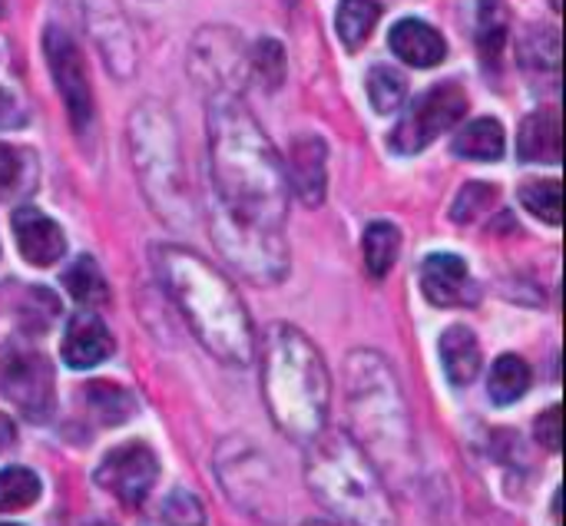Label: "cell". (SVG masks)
I'll return each instance as SVG.
<instances>
[{
    "instance_id": "6da1fadb",
    "label": "cell",
    "mask_w": 566,
    "mask_h": 526,
    "mask_svg": "<svg viewBox=\"0 0 566 526\" xmlns=\"http://www.w3.org/2000/svg\"><path fill=\"white\" fill-rule=\"evenodd\" d=\"M209 159L219 212L212 235L229 265L252 282H279L289 269V176L249 109L219 93L209 103Z\"/></svg>"
},
{
    "instance_id": "7a4b0ae2",
    "label": "cell",
    "mask_w": 566,
    "mask_h": 526,
    "mask_svg": "<svg viewBox=\"0 0 566 526\" xmlns=\"http://www.w3.org/2000/svg\"><path fill=\"white\" fill-rule=\"evenodd\" d=\"M156 272L186 315L196 338L226 365H249L255 351L249 312L232 282L202 255L182 245H159L153 252Z\"/></svg>"
},
{
    "instance_id": "3957f363",
    "label": "cell",
    "mask_w": 566,
    "mask_h": 526,
    "mask_svg": "<svg viewBox=\"0 0 566 526\" xmlns=\"http://www.w3.org/2000/svg\"><path fill=\"white\" fill-rule=\"evenodd\" d=\"M265 404L292 441H315L328 424V368L318 348L292 325H275L265 341Z\"/></svg>"
},
{
    "instance_id": "277c9868",
    "label": "cell",
    "mask_w": 566,
    "mask_h": 526,
    "mask_svg": "<svg viewBox=\"0 0 566 526\" xmlns=\"http://www.w3.org/2000/svg\"><path fill=\"white\" fill-rule=\"evenodd\" d=\"M305 477L312 494L345 526H398L381 471L348 434H318Z\"/></svg>"
},
{
    "instance_id": "5b68a950",
    "label": "cell",
    "mask_w": 566,
    "mask_h": 526,
    "mask_svg": "<svg viewBox=\"0 0 566 526\" xmlns=\"http://www.w3.org/2000/svg\"><path fill=\"white\" fill-rule=\"evenodd\" d=\"M348 408L355 418V434L378 461L375 467H401L411 457V421L401 401V388L385 358L375 351H358L348 358Z\"/></svg>"
},
{
    "instance_id": "8992f818",
    "label": "cell",
    "mask_w": 566,
    "mask_h": 526,
    "mask_svg": "<svg viewBox=\"0 0 566 526\" xmlns=\"http://www.w3.org/2000/svg\"><path fill=\"white\" fill-rule=\"evenodd\" d=\"M0 394L30 421H46L56 404L53 371L33 348L10 345L0 355Z\"/></svg>"
},
{
    "instance_id": "52a82bcc",
    "label": "cell",
    "mask_w": 566,
    "mask_h": 526,
    "mask_svg": "<svg viewBox=\"0 0 566 526\" xmlns=\"http://www.w3.org/2000/svg\"><path fill=\"white\" fill-rule=\"evenodd\" d=\"M468 113V96L458 83H438L434 90H428L408 113L405 119L391 129V149L401 156L421 152L424 146H431L441 133H448L451 126L461 123V116Z\"/></svg>"
},
{
    "instance_id": "ba28073f",
    "label": "cell",
    "mask_w": 566,
    "mask_h": 526,
    "mask_svg": "<svg viewBox=\"0 0 566 526\" xmlns=\"http://www.w3.org/2000/svg\"><path fill=\"white\" fill-rule=\"evenodd\" d=\"M43 53L53 73V83L63 96L66 116L73 123L76 133H86L93 126V90H90V76H86V63L80 46L73 43V36L60 27H46L43 33Z\"/></svg>"
},
{
    "instance_id": "9c48e42d",
    "label": "cell",
    "mask_w": 566,
    "mask_h": 526,
    "mask_svg": "<svg viewBox=\"0 0 566 526\" xmlns=\"http://www.w3.org/2000/svg\"><path fill=\"white\" fill-rule=\"evenodd\" d=\"M156 481H159V461L153 448H146L143 441L113 448L96 467V484L126 507H139L156 487Z\"/></svg>"
},
{
    "instance_id": "30bf717a",
    "label": "cell",
    "mask_w": 566,
    "mask_h": 526,
    "mask_svg": "<svg viewBox=\"0 0 566 526\" xmlns=\"http://www.w3.org/2000/svg\"><path fill=\"white\" fill-rule=\"evenodd\" d=\"M60 351L73 371H86V368L103 365L116 351V341H113L109 328L103 325V318H96L93 312H80L66 322Z\"/></svg>"
},
{
    "instance_id": "8fae6325",
    "label": "cell",
    "mask_w": 566,
    "mask_h": 526,
    "mask_svg": "<svg viewBox=\"0 0 566 526\" xmlns=\"http://www.w3.org/2000/svg\"><path fill=\"white\" fill-rule=\"evenodd\" d=\"M13 239H17L20 255L40 269L56 265L66 252L63 229L36 209H17L13 212Z\"/></svg>"
},
{
    "instance_id": "7c38bea8",
    "label": "cell",
    "mask_w": 566,
    "mask_h": 526,
    "mask_svg": "<svg viewBox=\"0 0 566 526\" xmlns=\"http://www.w3.org/2000/svg\"><path fill=\"white\" fill-rule=\"evenodd\" d=\"M421 288H424V298L438 308H451V305L468 302V288H471L468 262L461 255H451V252L428 255L421 265Z\"/></svg>"
},
{
    "instance_id": "4fadbf2b",
    "label": "cell",
    "mask_w": 566,
    "mask_h": 526,
    "mask_svg": "<svg viewBox=\"0 0 566 526\" xmlns=\"http://www.w3.org/2000/svg\"><path fill=\"white\" fill-rule=\"evenodd\" d=\"M325 162H328V149L318 136H298L292 143L289 176H292V189L298 192L305 206H318L325 199V186H328Z\"/></svg>"
},
{
    "instance_id": "5bb4252c",
    "label": "cell",
    "mask_w": 566,
    "mask_h": 526,
    "mask_svg": "<svg viewBox=\"0 0 566 526\" xmlns=\"http://www.w3.org/2000/svg\"><path fill=\"white\" fill-rule=\"evenodd\" d=\"M388 43H391L395 56H401L408 66H421V70L438 66L444 60V53H448L444 36L431 23L418 20V17L398 20L391 27V33H388Z\"/></svg>"
},
{
    "instance_id": "9a60e30c",
    "label": "cell",
    "mask_w": 566,
    "mask_h": 526,
    "mask_svg": "<svg viewBox=\"0 0 566 526\" xmlns=\"http://www.w3.org/2000/svg\"><path fill=\"white\" fill-rule=\"evenodd\" d=\"M438 351H441V365L451 378V385L458 388H468L478 375H481V345H478V335L468 328V325H454L441 335L438 341Z\"/></svg>"
},
{
    "instance_id": "2e32d148",
    "label": "cell",
    "mask_w": 566,
    "mask_h": 526,
    "mask_svg": "<svg viewBox=\"0 0 566 526\" xmlns=\"http://www.w3.org/2000/svg\"><path fill=\"white\" fill-rule=\"evenodd\" d=\"M517 152L524 162H560V116L554 109H537L521 123Z\"/></svg>"
},
{
    "instance_id": "e0dca14e",
    "label": "cell",
    "mask_w": 566,
    "mask_h": 526,
    "mask_svg": "<svg viewBox=\"0 0 566 526\" xmlns=\"http://www.w3.org/2000/svg\"><path fill=\"white\" fill-rule=\"evenodd\" d=\"M504 149H507V136L494 116L468 123L454 139V152L464 159H478V162H497L504 156Z\"/></svg>"
},
{
    "instance_id": "ac0fdd59",
    "label": "cell",
    "mask_w": 566,
    "mask_h": 526,
    "mask_svg": "<svg viewBox=\"0 0 566 526\" xmlns=\"http://www.w3.org/2000/svg\"><path fill=\"white\" fill-rule=\"evenodd\" d=\"M531 391V368L521 355H501L488 375V394L497 408L521 401Z\"/></svg>"
},
{
    "instance_id": "d6986e66",
    "label": "cell",
    "mask_w": 566,
    "mask_h": 526,
    "mask_svg": "<svg viewBox=\"0 0 566 526\" xmlns=\"http://www.w3.org/2000/svg\"><path fill=\"white\" fill-rule=\"evenodd\" d=\"M63 285H66L70 298L80 302V305H86V308L106 305V298H109V285H106L99 265H96L90 255L76 259V262L63 272Z\"/></svg>"
},
{
    "instance_id": "ffe728a7",
    "label": "cell",
    "mask_w": 566,
    "mask_h": 526,
    "mask_svg": "<svg viewBox=\"0 0 566 526\" xmlns=\"http://www.w3.org/2000/svg\"><path fill=\"white\" fill-rule=\"evenodd\" d=\"M381 17V3L378 0H342L338 3V17H335V27H338V36L348 50H358L368 33L375 30Z\"/></svg>"
},
{
    "instance_id": "44dd1931",
    "label": "cell",
    "mask_w": 566,
    "mask_h": 526,
    "mask_svg": "<svg viewBox=\"0 0 566 526\" xmlns=\"http://www.w3.org/2000/svg\"><path fill=\"white\" fill-rule=\"evenodd\" d=\"M478 46L484 66H497L501 53L507 46V7L504 0H484L481 20H478Z\"/></svg>"
},
{
    "instance_id": "7402d4cb",
    "label": "cell",
    "mask_w": 566,
    "mask_h": 526,
    "mask_svg": "<svg viewBox=\"0 0 566 526\" xmlns=\"http://www.w3.org/2000/svg\"><path fill=\"white\" fill-rule=\"evenodd\" d=\"M401 232L391 222H371L365 232V265L375 278H385L398 259Z\"/></svg>"
},
{
    "instance_id": "603a6c76",
    "label": "cell",
    "mask_w": 566,
    "mask_h": 526,
    "mask_svg": "<svg viewBox=\"0 0 566 526\" xmlns=\"http://www.w3.org/2000/svg\"><path fill=\"white\" fill-rule=\"evenodd\" d=\"M368 99L378 113H395L408 99V80L395 66H371L368 73Z\"/></svg>"
},
{
    "instance_id": "cb8c5ba5",
    "label": "cell",
    "mask_w": 566,
    "mask_h": 526,
    "mask_svg": "<svg viewBox=\"0 0 566 526\" xmlns=\"http://www.w3.org/2000/svg\"><path fill=\"white\" fill-rule=\"evenodd\" d=\"M521 202L531 215L544 219L547 225H560L564 219V192L557 179H534L521 186Z\"/></svg>"
},
{
    "instance_id": "d4e9b609",
    "label": "cell",
    "mask_w": 566,
    "mask_h": 526,
    "mask_svg": "<svg viewBox=\"0 0 566 526\" xmlns=\"http://www.w3.org/2000/svg\"><path fill=\"white\" fill-rule=\"evenodd\" d=\"M40 497V477L27 467H7L0 471V514L27 511Z\"/></svg>"
},
{
    "instance_id": "484cf974",
    "label": "cell",
    "mask_w": 566,
    "mask_h": 526,
    "mask_svg": "<svg viewBox=\"0 0 566 526\" xmlns=\"http://www.w3.org/2000/svg\"><path fill=\"white\" fill-rule=\"evenodd\" d=\"M86 408L93 414H99L103 424H123L133 414L136 404H133V398L123 388L106 385V381H96V385L86 388Z\"/></svg>"
},
{
    "instance_id": "4316f807",
    "label": "cell",
    "mask_w": 566,
    "mask_h": 526,
    "mask_svg": "<svg viewBox=\"0 0 566 526\" xmlns=\"http://www.w3.org/2000/svg\"><path fill=\"white\" fill-rule=\"evenodd\" d=\"M494 199H497V186L468 182V186L458 192L454 206H451V219H454V222H474V219H481V215L494 206Z\"/></svg>"
},
{
    "instance_id": "83f0119b",
    "label": "cell",
    "mask_w": 566,
    "mask_h": 526,
    "mask_svg": "<svg viewBox=\"0 0 566 526\" xmlns=\"http://www.w3.org/2000/svg\"><path fill=\"white\" fill-rule=\"evenodd\" d=\"M249 63H252V70L262 76V83H265L269 90H275V86L285 80V50H282L279 40H259V43L252 46Z\"/></svg>"
},
{
    "instance_id": "f1b7e54d",
    "label": "cell",
    "mask_w": 566,
    "mask_h": 526,
    "mask_svg": "<svg viewBox=\"0 0 566 526\" xmlns=\"http://www.w3.org/2000/svg\"><path fill=\"white\" fill-rule=\"evenodd\" d=\"M163 520L169 526H206V507L196 494L179 487L163 501Z\"/></svg>"
},
{
    "instance_id": "f546056e",
    "label": "cell",
    "mask_w": 566,
    "mask_h": 526,
    "mask_svg": "<svg viewBox=\"0 0 566 526\" xmlns=\"http://www.w3.org/2000/svg\"><path fill=\"white\" fill-rule=\"evenodd\" d=\"M20 176H23V159L13 146L0 143V199L13 196V189L20 186Z\"/></svg>"
},
{
    "instance_id": "4dcf8cb0",
    "label": "cell",
    "mask_w": 566,
    "mask_h": 526,
    "mask_svg": "<svg viewBox=\"0 0 566 526\" xmlns=\"http://www.w3.org/2000/svg\"><path fill=\"white\" fill-rule=\"evenodd\" d=\"M560 418H564L560 404L547 408V411L537 418V441H541L551 454H557V451H560Z\"/></svg>"
},
{
    "instance_id": "1f68e13d",
    "label": "cell",
    "mask_w": 566,
    "mask_h": 526,
    "mask_svg": "<svg viewBox=\"0 0 566 526\" xmlns=\"http://www.w3.org/2000/svg\"><path fill=\"white\" fill-rule=\"evenodd\" d=\"M23 123V106L17 103L13 93L0 90V126H20Z\"/></svg>"
},
{
    "instance_id": "d6a6232c",
    "label": "cell",
    "mask_w": 566,
    "mask_h": 526,
    "mask_svg": "<svg viewBox=\"0 0 566 526\" xmlns=\"http://www.w3.org/2000/svg\"><path fill=\"white\" fill-rule=\"evenodd\" d=\"M305 526H335V524H325V520H308Z\"/></svg>"
},
{
    "instance_id": "836d02e7",
    "label": "cell",
    "mask_w": 566,
    "mask_h": 526,
    "mask_svg": "<svg viewBox=\"0 0 566 526\" xmlns=\"http://www.w3.org/2000/svg\"><path fill=\"white\" fill-rule=\"evenodd\" d=\"M86 526H109L106 520H93V524H86Z\"/></svg>"
},
{
    "instance_id": "e575fe53",
    "label": "cell",
    "mask_w": 566,
    "mask_h": 526,
    "mask_svg": "<svg viewBox=\"0 0 566 526\" xmlns=\"http://www.w3.org/2000/svg\"><path fill=\"white\" fill-rule=\"evenodd\" d=\"M0 526H20V524H0Z\"/></svg>"
},
{
    "instance_id": "d590c367",
    "label": "cell",
    "mask_w": 566,
    "mask_h": 526,
    "mask_svg": "<svg viewBox=\"0 0 566 526\" xmlns=\"http://www.w3.org/2000/svg\"><path fill=\"white\" fill-rule=\"evenodd\" d=\"M0 13H3V0H0Z\"/></svg>"
}]
</instances>
